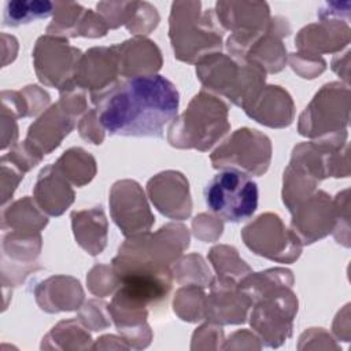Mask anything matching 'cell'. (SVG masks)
I'll return each mask as SVG.
<instances>
[{
    "instance_id": "obj_1",
    "label": "cell",
    "mask_w": 351,
    "mask_h": 351,
    "mask_svg": "<svg viewBox=\"0 0 351 351\" xmlns=\"http://www.w3.org/2000/svg\"><path fill=\"white\" fill-rule=\"evenodd\" d=\"M90 99L106 132L123 137L162 138L180 106L176 85L159 74L118 81Z\"/></svg>"
},
{
    "instance_id": "obj_2",
    "label": "cell",
    "mask_w": 351,
    "mask_h": 351,
    "mask_svg": "<svg viewBox=\"0 0 351 351\" xmlns=\"http://www.w3.org/2000/svg\"><path fill=\"white\" fill-rule=\"evenodd\" d=\"M169 38L177 60L196 64L202 58L221 52L223 29L214 10L202 11L200 1H173Z\"/></svg>"
},
{
    "instance_id": "obj_3",
    "label": "cell",
    "mask_w": 351,
    "mask_h": 351,
    "mask_svg": "<svg viewBox=\"0 0 351 351\" xmlns=\"http://www.w3.org/2000/svg\"><path fill=\"white\" fill-rule=\"evenodd\" d=\"M229 106L206 89L192 97L186 110L176 117L167 130V141L180 149L206 152L230 130Z\"/></svg>"
},
{
    "instance_id": "obj_4",
    "label": "cell",
    "mask_w": 351,
    "mask_h": 351,
    "mask_svg": "<svg viewBox=\"0 0 351 351\" xmlns=\"http://www.w3.org/2000/svg\"><path fill=\"white\" fill-rule=\"evenodd\" d=\"M266 74L258 63L222 52L210 53L196 63V75L204 89L226 97L243 110L265 86Z\"/></svg>"
},
{
    "instance_id": "obj_5",
    "label": "cell",
    "mask_w": 351,
    "mask_h": 351,
    "mask_svg": "<svg viewBox=\"0 0 351 351\" xmlns=\"http://www.w3.org/2000/svg\"><path fill=\"white\" fill-rule=\"evenodd\" d=\"M350 88L341 82L325 84L299 117V134L315 140L347 141Z\"/></svg>"
},
{
    "instance_id": "obj_6",
    "label": "cell",
    "mask_w": 351,
    "mask_h": 351,
    "mask_svg": "<svg viewBox=\"0 0 351 351\" xmlns=\"http://www.w3.org/2000/svg\"><path fill=\"white\" fill-rule=\"evenodd\" d=\"M207 208L226 222H241L258 208L259 191L252 178L237 170L215 174L203 191Z\"/></svg>"
},
{
    "instance_id": "obj_7",
    "label": "cell",
    "mask_w": 351,
    "mask_h": 351,
    "mask_svg": "<svg viewBox=\"0 0 351 351\" xmlns=\"http://www.w3.org/2000/svg\"><path fill=\"white\" fill-rule=\"evenodd\" d=\"M271 141L262 132L240 128L210 155L214 169L237 170L247 176H263L271 160Z\"/></svg>"
},
{
    "instance_id": "obj_8",
    "label": "cell",
    "mask_w": 351,
    "mask_h": 351,
    "mask_svg": "<svg viewBox=\"0 0 351 351\" xmlns=\"http://www.w3.org/2000/svg\"><path fill=\"white\" fill-rule=\"evenodd\" d=\"M289 33L291 26L285 18L271 16L262 32L230 34L226 40V49L232 58L255 62L266 73L274 74L281 71L288 60L282 38Z\"/></svg>"
},
{
    "instance_id": "obj_9",
    "label": "cell",
    "mask_w": 351,
    "mask_h": 351,
    "mask_svg": "<svg viewBox=\"0 0 351 351\" xmlns=\"http://www.w3.org/2000/svg\"><path fill=\"white\" fill-rule=\"evenodd\" d=\"M289 285H280L259 296L250 317L251 328L265 346L277 348L292 335L298 298Z\"/></svg>"
},
{
    "instance_id": "obj_10",
    "label": "cell",
    "mask_w": 351,
    "mask_h": 351,
    "mask_svg": "<svg viewBox=\"0 0 351 351\" xmlns=\"http://www.w3.org/2000/svg\"><path fill=\"white\" fill-rule=\"evenodd\" d=\"M244 244L256 255L278 263H293L303 244L274 213H265L241 230Z\"/></svg>"
},
{
    "instance_id": "obj_11",
    "label": "cell",
    "mask_w": 351,
    "mask_h": 351,
    "mask_svg": "<svg viewBox=\"0 0 351 351\" xmlns=\"http://www.w3.org/2000/svg\"><path fill=\"white\" fill-rule=\"evenodd\" d=\"M81 51L64 37L41 36L33 48V66L38 81L59 92L74 88L73 77Z\"/></svg>"
},
{
    "instance_id": "obj_12",
    "label": "cell",
    "mask_w": 351,
    "mask_h": 351,
    "mask_svg": "<svg viewBox=\"0 0 351 351\" xmlns=\"http://www.w3.org/2000/svg\"><path fill=\"white\" fill-rule=\"evenodd\" d=\"M110 213L125 237L149 232L155 217L141 185L134 180H119L110 189Z\"/></svg>"
},
{
    "instance_id": "obj_13",
    "label": "cell",
    "mask_w": 351,
    "mask_h": 351,
    "mask_svg": "<svg viewBox=\"0 0 351 351\" xmlns=\"http://www.w3.org/2000/svg\"><path fill=\"white\" fill-rule=\"evenodd\" d=\"M291 214V230L303 245L324 239L336 226V207L325 191H315Z\"/></svg>"
},
{
    "instance_id": "obj_14",
    "label": "cell",
    "mask_w": 351,
    "mask_h": 351,
    "mask_svg": "<svg viewBox=\"0 0 351 351\" xmlns=\"http://www.w3.org/2000/svg\"><path fill=\"white\" fill-rule=\"evenodd\" d=\"M118 58L114 47H93L81 55L73 77V85L90 97L110 90L119 80Z\"/></svg>"
},
{
    "instance_id": "obj_15",
    "label": "cell",
    "mask_w": 351,
    "mask_h": 351,
    "mask_svg": "<svg viewBox=\"0 0 351 351\" xmlns=\"http://www.w3.org/2000/svg\"><path fill=\"white\" fill-rule=\"evenodd\" d=\"M75 126V117L67 112L60 103L49 108L29 126L26 138L22 141L25 148L38 160L56 149Z\"/></svg>"
},
{
    "instance_id": "obj_16",
    "label": "cell",
    "mask_w": 351,
    "mask_h": 351,
    "mask_svg": "<svg viewBox=\"0 0 351 351\" xmlns=\"http://www.w3.org/2000/svg\"><path fill=\"white\" fill-rule=\"evenodd\" d=\"M147 193L155 208L167 218L182 221L192 213L186 177L176 170L160 171L147 182Z\"/></svg>"
},
{
    "instance_id": "obj_17",
    "label": "cell",
    "mask_w": 351,
    "mask_h": 351,
    "mask_svg": "<svg viewBox=\"0 0 351 351\" xmlns=\"http://www.w3.org/2000/svg\"><path fill=\"white\" fill-rule=\"evenodd\" d=\"M210 293L204 299V318L215 325L244 324L252 300L237 282L213 278Z\"/></svg>"
},
{
    "instance_id": "obj_18",
    "label": "cell",
    "mask_w": 351,
    "mask_h": 351,
    "mask_svg": "<svg viewBox=\"0 0 351 351\" xmlns=\"http://www.w3.org/2000/svg\"><path fill=\"white\" fill-rule=\"evenodd\" d=\"M351 29L348 22L341 19H321L306 25L299 30L295 45L299 53L321 56L335 53L350 44Z\"/></svg>"
},
{
    "instance_id": "obj_19",
    "label": "cell",
    "mask_w": 351,
    "mask_h": 351,
    "mask_svg": "<svg viewBox=\"0 0 351 351\" xmlns=\"http://www.w3.org/2000/svg\"><path fill=\"white\" fill-rule=\"evenodd\" d=\"M189 232L182 223H166L155 233H141V245L147 259L160 270H171L189 247Z\"/></svg>"
},
{
    "instance_id": "obj_20",
    "label": "cell",
    "mask_w": 351,
    "mask_h": 351,
    "mask_svg": "<svg viewBox=\"0 0 351 351\" xmlns=\"http://www.w3.org/2000/svg\"><path fill=\"white\" fill-rule=\"evenodd\" d=\"M214 12L221 27L232 34L262 32L271 19L269 4L265 1H217Z\"/></svg>"
},
{
    "instance_id": "obj_21",
    "label": "cell",
    "mask_w": 351,
    "mask_h": 351,
    "mask_svg": "<svg viewBox=\"0 0 351 351\" xmlns=\"http://www.w3.org/2000/svg\"><path fill=\"white\" fill-rule=\"evenodd\" d=\"M112 47L118 58L119 75L125 80L154 75L162 67V52L159 47L147 37L134 36Z\"/></svg>"
},
{
    "instance_id": "obj_22",
    "label": "cell",
    "mask_w": 351,
    "mask_h": 351,
    "mask_svg": "<svg viewBox=\"0 0 351 351\" xmlns=\"http://www.w3.org/2000/svg\"><path fill=\"white\" fill-rule=\"evenodd\" d=\"M244 111L258 123L276 129L289 126L295 118L293 100L280 85H265Z\"/></svg>"
},
{
    "instance_id": "obj_23",
    "label": "cell",
    "mask_w": 351,
    "mask_h": 351,
    "mask_svg": "<svg viewBox=\"0 0 351 351\" xmlns=\"http://www.w3.org/2000/svg\"><path fill=\"white\" fill-rule=\"evenodd\" d=\"M33 196L43 213L51 217H59L73 204L75 193L71 184L55 166L48 165L43 167L37 176Z\"/></svg>"
},
{
    "instance_id": "obj_24",
    "label": "cell",
    "mask_w": 351,
    "mask_h": 351,
    "mask_svg": "<svg viewBox=\"0 0 351 351\" xmlns=\"http://www.w3.org/2000/svg\"><path fill=\"white\" fill-rule=\"evenodd\" d=\"M36 302L47 313L73 311L81 307L84 291L78 280L70 276H52L34 288Z\"/></svg>"
},
{
    "instance_id": "obj_25",
    "label": "cell",
    "mask_w": 351,
    "mask_h": 351,
    "mask_svg": "<svg viewBox=\"0 0 351 351\" xmlns=\"http://www.w3.org/2000/svg\"><path fill=\"white\" fill-rule=\"evenodd\" d=\"M70 218L77 244L92 256L101 254L108 236V221L101 206L73 211Z\"/></svg>"
},
{
    "instance_id": "obj_26",
    "label": "cell",
    "mask_w": 351,
    "mask_h": 351,
    "mask_svg": "<svg viewBox=\"0 0 351 351\" xmlns=\"http://www.w3.org/2000/svg\"><path fill=\"white\" fill-rule=\"evenodd\" d=\"M48 225V217L34 199L25 196L1 211V229L25 233H40Z\"/></svg>"
},
{
    "instance_id": "obj_27",
    "label": "cell",
    "mask_w": 351,
    "mask_h": 351,
    "mask_svg": "<svg viewBox=\"0 0 351 351\" xmlns=\"http://www.w3.org/2000/svg\"><path fill=\"white\" fill-rule=\"evenodd\" d=\"M53 166L74 186L89 184L97 171L96 159L81 147L64 151Z\"/></svg>"
},
{
    "instance_id": "obj_28",
    "label": "cell",
    "mask_w": 351,
    "mask_h": 351,
    "mask_svg": "<svg viewBox=\"0 0 351 351\" xmlns=\"http://www.w3.org/2000/svg\"><path fill=\"white\" fill-rule=\"evenodd\" d=\"M208 259L215 270L217 278L221 280H228L239 284L252 271L251 267L240 258L237 250L232 245H214L208 251Z\"/></svg>"
},
{
    "instance_id": "obj_29",
    "label": "cell",
    "mask_w": 351,
    "mask_h": 351,
    "mask_svg": "<svg viewBox=\"0 0 351 351\" xmlns=\"http://www.w3.org/2000/svg\"><path fill=\"white\" fill-rule=\"evenodd\" d=\"M55 3L48 0H14L4 7L3 25L16 27L53 15Z\"/></svg>"
},
{
    "instance_id": "obj_30",
    "label": "cell",
    "mask_w": 351,
    "mask_h": 351,
    "mask_svg": "<svg viewBox=\"0 0 351 351\" xmlns=\"http://www.w3.org/2000/svg\"><path fill=\"white\" fill-rule=\"evenodd\" d=\"M280 285H293L292 271L284 267L267 269L259 273H250L239 282V288L250 296L252 303L267 291Z\"/></svg>"
},
{
    "instance_id": "obj_31",
    "label": "cell",
    "mask_w": 351,
    "mask_h": 351,
    "mask_svg": "<svg viewBox=\"0 0 351 351\" xmlns=\"http://www.w3.org/2000/svg\"><path fill=\"white\" fill-rule=\"evenodd\" d=\"M41 251V234L11 230L3 237V255L27 265Z\"/></svg>"
},
{
    "instance_id": "obj_32",
    "label": "cell",
    "mask_w": 351,
    "mask_h": 351,
    "mask_svg": "<svg viewBox=\"0 0 351 351\" xmlns=\"http://www.w3.org/2000/svg\"><path fill=\"white\" fill-rule=\"evenodd\" d=\"M204 299L206 295L203 287L186 284L174 295V313L186 322H197L204 319Z\"/></svg>"
},
{
    "instance_id": "obj_33",
    "label": "cell",
    "mask_w": 351,
    "mask_h": 351,
    "mask_svg": "<svg viewBox=\"0 0 351 351\" xmlns=\"http://www.w3.org/2000/svg\"><path fill=\"white\" fill-rule=\"evenodd\" d=\"M86 8L74 1H55L53 18L47 27V34L58 37H75L80 21Z\"/></svg>"
},
{
    "instance_id": "obj_34",
    "label": "cell",
    "mask_w": 351,
    "mask_h": 351,
    "mask_svg": "<svg viewBox=\"0 0 351 351\" xmlns=\"http://www.w3.org/2000/svg\"><path fill=\"white\" fill-rule=\"evenodd\" d=\"M173 278H176L181 284H193L200 287H207L213 281L211 273L206 266L203 258L197 254H191L178 259L174 263V269L171 270Z\"/></svg>"
},
{
    "instance_id": "obj_35",
    "label": "cell",
    "mask_w": 351,
    "mask_h": 351,
    "mask_svg": "<svg viewBox=\"0 0 351 351\" xmlns=\"http://www.w3.org/2000/svg\"><path fill=\"white\" fill-rule=\"evenodd\" d=\"M89 291L99 298L112 293L119 287V278L112 265H96L86 276Z\"/></svg>"
},
{
    "instance_id": "obj_36",
    "label": "cell",
    "mask_w": 351,
    "mask_h": 351,
    "mask_svg": "<svg viewBox=\"0 0 351 351\" xmlns=\"http://www.w3.org/2000/svg\"><path fill=\"white\" fill-rule=\"evenodd\" d=\"M137 1H100L97 3V14L106 21L108 29H118L128 25L134 14Z\"/></svg>"
},
{
    "instance_id": "obj_37",
    "label": "cell",
    "mask_w": 351,
    "mask_h": 351,
    "mask_svg": "<svg viewBox=\"0 0 351 351\" xmlns=\"http://www.w3.org/2000/svg\"><path fill=\"white\" fill-rule=\"evenodd\" d=\"M159 23V14L156 8L148 1H137L134 14L126 29L134 36H145L149 34Z\"/></svg>"
},
{
    "instance_id": "obj_38",
    "label": "cell",
    "mask_w": 351,
    "mask_h": 351,
    "mask_svg": "<svg viewBox=\"0 0 351 351\" xmlns=\"http://www.w3.org/2000/svg\"><path fill=\"white\" fill-rule=\"evenodd\" d=\"M336 207V226L333 229V236L337 243L343 244L344 247L350 245V214H348V189L337 193L333 200Z\"/></svg>"
},
{
    "instance_id": "obj_39",
    "label": "cell",
    "mask_w": 351,
    "mask_h": 351,
    "mask_svg": "<svg viewBox=\"0 0 351 351\" xmlns=\"http://www.w3.org/2000/svg\"><path fill=\"white\" fill-rule=\"evenodd\" d=\"M107 306L108 304L99 300H88L84 306H81L78 318L92 330H101L110 326V319H107L110 317Z\"/></svg>"
},
{
    "instance_id": "obj_40",
    "label": "cell",
    "mask_w": 351,
    "mask_h": 351,
    "mask_svg": "<svg viewBox=\"0 0 351 351\" xmlns=\"http://www.w3.org/2000/svg\"><path fill=\"white\" fill-rule=\"evenodd\" d=\"M291 67L302 78L313 80L318 77L326 69V62L321 56H310L299 52H293L289 56Z\"/></svg>"
},
{
    "instance_id": "obj_41",
    "label": "cell",
    "mask_w": 351,
    "mask_h": 351,
    "mask_svg": "<svg viewBox=\"0 0 351 351\" xmlns=\"http://www.w3.org/2000/svg\"><path fill=\"white\" fill-rule=\"evenodd\" d=\"M0 167H1V204L4 206L12 197L21 180H23L25 171H22L5 155H3L0 159Z\"/></svg>"
},
{
    "instance_id": "obj_42",
    "label": "cell",
    "mask_w": 351,
    "mask_h": 351,
    "mask_svg": "<svg viewBox=\"0 0 351 351\" xmlns=\"http://www.w3.org/2000/svg\"><path fill=\"white\" fill-rule=\"evenodd\" d=\"M192 228L197 239L203 241H214L222 234L223 225L218 217L210 214H199L192 221Z\"/></svg>"
},
{
    "instance_id": "obj_43",
    "label": "cell",
    "mask_w": 351,
    "mask_h": 351,
    "mask_svg": "<svg viewBox=\"0 0 351 351\" xmlns=\"http://www.w3.org/2000/svg\"><path fill=\"white\" fill-rule=\"evenodd\" d=\"M78 132H80V136L88 143H92L95 145H99L103 143L106 129L103 128L99 119L96 108L89 110L81 118V121L78 122Z\"/></svg>"
},
{
    "instance_id": "obj_44",
    "label": "cell",
    "mask_w": 351,
    "mask_h": 351,
    "mask_svg": "<svg viewBox=\"0 0 351 351\" xmlns=\"http://www.w3.org/2000/svg\"><path fill=\"white\" fill-rule=\"evenodd\" d=\"M108 26L106 23V21L95 11L92 10H85L75 37H88V38H99V37H104L108 32Z\"/></svg>"
},
{
    "instance_id": "obj_45",
    "label": "cell",
    "mask_w": 351,
    "mask_h": 351,
    "mask_svg": "<svg viewBox=\"0 0 351 351\" xmlns=\"http://www.w3.org/2000/svg\"><path fill=\"white\" fill-rule=\"evenodd\" d=\"M21 93L25 99L29 117H34L40 111H45V107L49 103V95L44 89L37 85H27L21 89Z\"/></svg>"
},
{
    "instance_id": "obj_46",
    "label": "cell",
    "mask_w": 351,
    "mask_h": 351,
    "mask_svg": "<svg viewBox=\"0 0 351 351\" xmlns=\"http://www.w3.org/2000/svg\"><path fill=\"white\" fill-rule=\"evenodd\" d=\"M351 1H326L317 12L318 19H341L350 21Z\"/></svg>"
},
{
    "instance_id": "obj_47",
    "label": "cell",
    "mask_w": 351,
    "mask_h": 351,
    "mask_svg": "<svg viewBox=\"0 0 351 351\" xmlns=\"http://www.w3.org/2000/svg\"><path fill=\"white\" fill-rule=\"evenodd\" d=\"M18 138V125L16 119L1 114V149L7 147H14Z\"/></svg>"
},
{
    "instance_id": "obj_48",
    "label": "cell",
    "mask_w": 351,
    "mask_h": 351,
    "mask_svg": "<svg viewBox=\"0 0 351 351\" xmlns=\"http://www.w3.org/2000/svg\"><path fill=\"white\" fill-rule=\"evenodd\" d=\"M348 63H350V51H347L344 55H339V56H335L333 60H332V70L339 75L341 77V69H344L343 71L348 75Z\"/></svg>"
}]
</instances>
